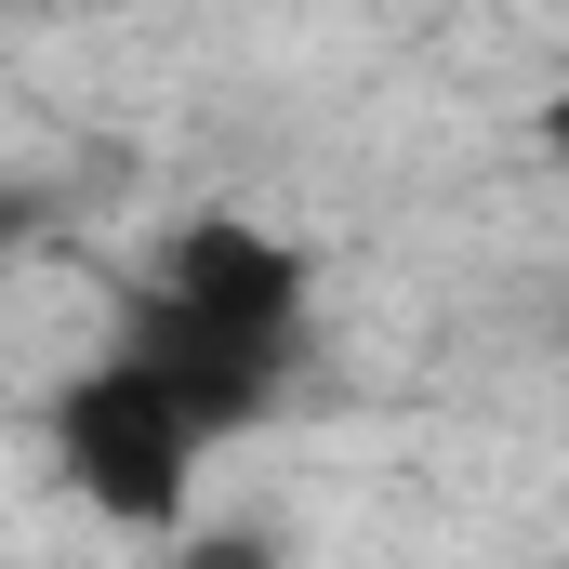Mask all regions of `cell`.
I'll list each match as a JSON object with an SVG mask.
<instances>
[{"label": "cell", "instance_id": "1", "mask_svg": "<svg viewBox=\"0 0 569 569\" xmlns=\"http://www.w3.org/2000/svg\"><path fill=\"white\" fill-rule=\"evenodd\" d=\"M199 450H212V437L186 425V398L146 371L133 345L93 358L80 385H53V463H67V490H80L107 530H186Z\"/></svg>", "mask_w": 569, "mask_h": 569}, {"label": "cell", "instance_id": "2", "mask_svg": "<svg viewBox=\"0 0 569 569\" xmlns=\"http://www.w3.org/2000/svg\"><path fill=\"white\" fill-rule=\"evenodd\" d=\"M120 318H133L120 345H133L146 371H159V385L186 398V425L212 437V450H226V437H252L266 411H279V385H291V345H252V331L199 318L186 291H159V279H146L133 305H120Z\"/></svg>", "mask_w": 569, "mask_h": 569}, {"label": "cell", "instance_id": "3", "mask_svg": "<svg viewBox=\"0 0 569 569\" xmlns=\"http://www.w3.org/2000/svg\"><path fill=\"white\" fill-rule=\"evenodd\" d=\"M159 291H186L199 318H226V331H252V345H291V358H305V252L266 239L252 212H186L172 252H159Z\"/></svg>", "mask_w": 569, "mask_h": 569}, {"label": "cell", "instance_id": "4", "mask_svg": "<svg viewBox=\"0 0 569 569\" xmlns=\"http://www.w3.org/2000/svg\"><path fill=\"white\" fill-rule=\"evenodd\" d=\"M172 569H279L266 530H172Z\"/></svg>", "mask_w": 569, "mask_h": 569}, {"label": "cell", "instance_id": "5", "mask_svg": "<svg viewBox=\"0 0 569 569\" xmlns=\"http://www.w3.org/2000/svg\"><path fill=\"white\" fill-rule=\"evenodd\" d=\"M530 133H543V159L569 172V93H543V107H530Z\"/></svg>", "mask_w": 569, "mask_h": 569}]
</instances>
